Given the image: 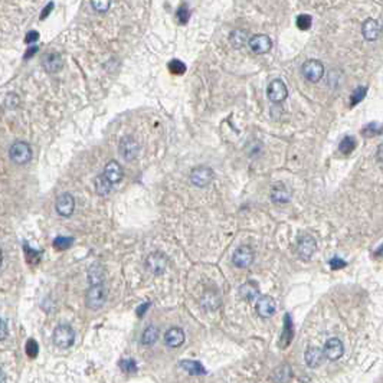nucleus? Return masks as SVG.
Wrapping results in <instances>:
<instances>
[{"instance_id":"obj_33","label":"nucleus","mask_w":383,"mask_h":383,"mask_svg":"<svg viewBox=\"0 0 383 383\" xmlns=\"http://www.w3.org/2000/svg\"><path fill=\"white\" fill-rule=\"evenodd\" d=\"M167 67H169V71L175 75H183L186 72V65L179 59H172Z\"/></svg>"},{"instance_id":"obj_32","label":"nucleus","mask_w":383,"mask_h":383,"mask_svg":"<svg viewBox=\"0 0 383 383\" xmlns=\"http://www.w3.org/2000/svg\"><path fill=\"white\" fill-rule=\"evenodd\" d=\"M366 94H368V88H366V87H359V88H356L355 91L352 93V96H350V105L355 107L356 104L362 102V101L365 99Z\"/></svg>"},{"instance_id":"obj_28","label":"nucleus","mask_w":383,"mask_h":383,"mask_svg":"<svg viewBox=\"0 0 383 383\" xmlns=\"http://www.w3.org/2000/svg\"><path fill=\"white\" fill-rule=\"evenodd\" d=\"M274 378L278 383H287L291 378V369L288 365H283L274 372Z\"/></svg>"},{"instance_id":"obj_46","label":"nucleus","mask_w":383,"mask_h":383,"mask_svg":"<svg viewBox=\"0 0 383 383\" xmlns=\"http://www.w3.org/2000/svg\"><path fill=\"white\" fill-rule=\"evenodd\" d=\"M6 334H7V327H6V320L3 318V320H1V334H0V339L4 340V339H6Z\"/></svg>"},{"instance_id":"obj_43","label":"nucleus","mask_w":383,"mask_h":383,"mask_svg":"<svg viewBox=\"0 0 383 383\" xmlns=\"http://www.w3.org/2000/svg\"><path fill=\"white\" fill-rule=\"evenodd\" d=\"M52 9H54V1H49V3H48V6H46V7H43V10H42L41 20H43L45 17H48L49 13L52 12Z\"/></svg>"},{"instance_id":"obj_11","label":"nucleus","mask_w":383,"mask_h":383,"mask_svg":"<svg viewBox=\"0 0 383 383\" xmlns=\"http://www.w3.org/2000/svg\"><path fill=\"white\" fill-rule=\"evenodd\" d=\"M315 249H317V242L311 235H302L298 239L297 251L302 260H310L315 252Z\"/></svg>"},{"instance_id":"obj_10","label":"nucleus","mask_w":383,"mask_h":383,"mask_svg":"<svg viewBox=\"0 0 383 383\" xmlns=\"http://www.w3.org/2000/svg\"><path fill=\"white\" fill-rule=\"evenodd\" d=\"M55 209L58 212V215L64 216V218H68L74 213V209H75V199L71 193H62L56 197V202H55Z\"/></svg>"},{"instance_id":"obj_31","label":"nucleus","mask_w":383,"mask_h":383,"mask_svg":"<svg viewBox=\"0 0 383 383\" xmlns=\"http://www.w3.org/2000/svg\"><path fill=\"white\" fill-rule=\"evenodd\" d=\"M362 134L365 137H375L379 136V134H383V124H368V125L362 130Z\"/></svg>"},{"instance_id":"obj_34","label":"nucleus","mask_w":383,"mask_h":383,"mask_svg":"<svg viewBox=\"0 0 383 383\" xmlns=\"http://www.w3.org/2000/svg\"><path fill=\"white\" fill-rule=\"evenodd\" d=\"M93 9L98 13H105L111 7V0H90Z\"/></svg>"},{"instance_id":"obj_3","label":"nucleus","mask_w":383,"mask_h":383,"mask_svg":"<svg viewBox=\"0 0 383 383\" xmlns=\"http://www.w3.org/2000/svg\"><path fill=\"white\" fill-rule=\"evenodd\" d=\"M75 340V331L68 324H59L54 331V344L58 349H69Z\"/></svg>"},{"instance_id":"obj_12","label":"nucleus","mask_w":383,"mask_h":383,"mask_svg":"<svg viewBox=\"0 0 383 383\" xmlns=\"http://www.w3.org/2000/svg\"><path fill=\"white\" fill-rule=\"evenodd\" d=\"M324 355H326V359L334 362V360H339L340 357L344 353V346L340 339L337 337H333V339H328L326 344H324Z\"/></svg>"},{"instance_id":"obj_22","label":"nucleus","mask_w":383,"mask_h":383,"mask_svg":"<svg viewBox=\"0 0 383 383\" xmlns=\"http://www.w3.org/2000/svg\"><path fill=\"white\" fill-rule=\"evenodd\" d=\"M94 185H96V191L99 196H107L109 192L112 191V183L109 182L108 179L105 178V175H99L96 176V180H94Z\"/></svg>"},{"instance_id":"obj_38","label":"nucleus","mask_w":383,"mask_h":383,"mask_svg":"<svg viewBox=\"0 0 383 383\" xmlns=\"http://www.w3.org/2000/svg\"><path fill=\"white\" fill-rule=\"evenodd\" d=\"M120 368L125 373H134V372H137V365L133 359H123L120 362Z\"/></svg>"},{"instance_id":"obj_24","label":"nucleus","mask_w":383,"mask_h":383,"mask_svg":"<svg viewBox=\"0 0 383 383\" xmlns=\"http://www.w3.org/2000/svg\"><path fill=\"white\" fill-rule=\"evenodd\" d=\"M182 369H185L188 373H191V375H205L206 370L205 368L202 366V363L200 362H196V360H183V362H180V365H179Z\"/></svg>"},{"instance_id":"obj_6","label":"nucleus","mask_w":383,"mask_h":383,"mask_svg":"<svg viewBox=\"0 0 383 383\" xmlns=\"http://www.w3.org/2000/svg\"><path fill=\"white\" fill-rule=\"evenodd\" d=\"M213 180V170L207 166H197L191 172V182L196 188H206Z\"/></svg>"},{"instance_id":"obj_20","label":"nucleus","mask_w":383,"mask_h":383,"mask_svg":"<svg viewBox=\"0 0 383 383\" xmlns=\"http://www.w3.org/2000/svg\"><path fill=\"white\" fill-rule=\"evenodd\" d=\"M362 33L366 41H376L381 35V25L375 19H368L363 26H362Z\"/></svg>"},{"instance_id":"obj_21","label":"nucleus","mask_w":383,"mask_h":383,"mask_svg":"<svg viewBox=\"0 0 383 383\" xmlns=\"http://www.w3.org/2000/svg\"><path fill=\"white\" fill-rule=\"evenodd\" d=\"M249 42V38H248V32L246 30H233L229 35V43L232 45L235 49H241L244 48L246 43Z\"/></svg>"},{"instance_id":"obj_16","label":"nucleus","mask_w":383,"mask_h":383,"mask_svg":"<svg viewBox=\"0 0 383 383\" xmlns=\"http://www.w3.org/2000/svg\"><path fill=\"white\" fill-rule=\"evenodd\" d=\"M275 310H277L275 300L270 295H264L257 301V313L264 318H270L275 313Z\"/></svg>"},{"instance_id":"obj_41","label":"nucleus","mask_w":383,"mask_h":383,"mask_svg":"<svg viewBox=\"0 0 383 383\" xmlns=\"http://www.w3.org/2000/svg\"><path fill=\"white\" fill-rule=\"evenodd\" d=\"M38 39H39V33L36 30H30V32H27L26 36H25V43L33 45L35 42H38Z\"/></svg>"},{"instance_id":"obj_47","label":"nucleus","mask_w":383,"mask_h":383,"mask_svg":"<svg viewBox=\"0 0 383 383\" xmlns=\"http://www.w3.org/2000/svg\"><path fill=\"white\" fill-rule=\"evenodd\" d=\"M376 157H378V160L383 163V144L382 146H379V149H378V153H376Z\"/></svg>"},{"instance_id":"obj_1","label":"nucleus","mask_w":383,"mask_h":383,"mask_svg":"<svg viewBox=\"0 0 383 383\" xmlns=\"http://www.w3.org/2000/svg\"><path fill=\"white\" fill-rule=\"evenodd\" d=\"M9 157L14 164H26L32 160V147L26 141H14L9 149Z\"/></svg>"},{"instance_id":"obj_26","label":"nucleus","mask_w":383,"mask_h":383,"mask_svg":"<svg viewBox=\"0 0 383 383\" xmlns=\"http://www.w3.org/2000/svg\"><path fill=\"white\" fill-rule=\"evenodd\" d=\"M157 339H159V328L154 327V326H150V327H147L144 330V333L141 336V343L144 346H151V344H154V343L157 342Z\"/></svg>"},{"instance_id":"obj_9","label":"nucleus","mask_w":383,"mask_h":383,"mask_svg":"<svg viewBox=\"0 0 383 383\" xmlns=\"http://www.w3.org/2000/svg\"><path fill=\"white\" fill-rule=\"evenodd\" d=\"M248 46H249L252 54L264 55L271 51L273 41L268 35H254L252 38H249Z\"/></svg>"},{"instance_id":"obj_29","label":"nucleus","mask_w":383,"mask_h":383,"mask_svg":"<svg viewBox=\"0 0 383 383\" xmlns=\"http://www.w3.org/2000/svg\"><path fill=\"white\" fill-rule=\"evenodd\" d=\"M356 146H357V141H356L355 137L347 136L343 138L339 144V150L342 151L343 154H350L352 151L355 150Z\"/></svg>"},{"instance_id":"obj_5","label":"nucleus","mask_w":383,"mask_h":383,"mask_svg":"<svg viewBox=\"0 0 383 383\" xmlns=\"http://www.w3.org/2000/svg\"><path fill=\"white\" fill-rule=\"evenodd\" d=\"M118 153L127 162H133L140 153V144L134 137L125 136L120 140L118 144Z\"/></svg>"},{"instance_id":"obj_39","label":"nucleus","mask_w":383,"mask_h":383,"mask_svg":"<svg viewBox=\"0 0 383 383\" xmlns=\"http://www.w3.org/2000/svg\"><path fill=\"white\" fill-rule=\"evenodd\" d=\"M19 102H20V98L19 96H16V94H7L6 96V99H4V107L9 109H13L16 107H19Z\"/></svg>"},{"instance_id":"obj_18","label":"nucleus","mask_w":383,"mask_h":383,"mask_svg":"<svg viewBox=\"0 0 383 383\" xmlns=\"http://www.w3.org/2000/svg\"><path fill=\"white\" fill-rule=\"evenodd\" d=\"M324 357H326L324 350H321V349H318V347H308L307 352H305V355H304L307 366L311 368V369L318 368V366L323 363Z\"/></svg>"},{"instance_id":"obj_7","label":"nucleus","mask_w":383,"mask_h":383,"mask_svg":"<svg viewBox=\"0 0 383 383\" xmlns=\"http://www.w3.org/2000/svg\"><path fill=\"white\" fill-rule=\"evenodd\" d=\"M267 96L271 102L280 104L286 101L288 96V88L283 80H274L267 87Z\"/></svg>"},{"instance_id":"obj_23","label":"nucleus","mask_w":383,"mask_h":383,"mask_svg":"<svg viewBox=\"0 0 383 383\" xmlns=\"http://www.w3.org/2000/svg\"><path fill=\"white\" fill-rule=\"evenodd\" d=\"M88 281L91 286H99L104 281V270L99 264H94L88 270Z\"/></svg>"},{"instance_id":"obj_2","label":"nucleus","mask_w":383,"mask_h":383,"mask_svg":"<svg viewBox=\"0 0 383 383\" xmlns=\"http://www.w3.org/2000/svg\"><path fill=\"white\" fill-rule=\"evenodd\" d=\"M107 300V291L102 284L99 286H91L88 288L87 294H85V304L88 308L91 310H98L101 308Z\"/></svg>"},{"instance_id":"obj_44","label":"nucleus","mask_w":383,"mask_h":383,"mask_svg":"<svg viewBox=\"0 0 383 383\" xmlns=\"http://www.w3.org/2000/svg\"><path fill=\"white\" fill-rule=\"evenodd\" d=\"M38 51H39V46H38V45H33V46L30 45V46L27 48L26 52H25V59H29V58H32V56L36 54Z\"/></svg>"},{"instance_id":"obj_14","label":"nucleus","mask_w":383,"mask_h":383,"mask_svg":"<svg viewBox=\"0 0 383 383\" xmlns=\"http://www.w3.org/2000/svg\"><path fill=\"white\" fill-rule=\"evenodd\" d=\"M146 265H147V268L150 270L151 273L156 274V275H160L167 268V258L164 257L163 254H160V252H153V254L149 255V258L146 261Z\"/></svg>"},{"instance_id":"obj_30","label":"nucleus","mask_w":383,"mask_h":383,"mask_svg":"<svg viewBox=\"0 0 383 383\" xmlns=\"http://www.w3.org/2000/svg\"><path fill=\"white\" fill-rule=\"evenodd\" d=\"M219 304H220V300H219V297L215 292H206L205 295H203V298H202V305L205 308H209V310L218 308Z\"/></svg>"},{"instance_id":"obj_45","label":"nucleus","mask_w":383,"mask_h":383,"mask_svg":"<svg viewBox=\"0 0 383 383\" xmlns=\"http://www.w3.org/2000/svg\"><path fill=\"white\" fill-rule=\"evenodd\" d=\"M149 307H150V302H144L143 305H140V307L137 308V314H138V317H143Z\"/></svg>"},{"instance_id":"obj_36","label":"nucleus","mask_w":383,"mask_h":383,"mask_svg":"<svg viewBox=\"0 0 383 383\" xmlns=\"http://www.w3.org/2000/svg\"><path fill=\"white\" fill-rule=\"evenodd\" d=\"M72 242H74V238H68V236H58V238H55L54 239V246L56 248V249L64 251V249H68L69 246L72 245Z\"/></svg>"},{"instance_id":"obj_42","label":"nucleus","mask_w":383,"mask_h":383,"mask_svg":"<svg viewBox=\"0 0 383 383\" xmlns=\"http://www.w3.org/2000/svg\"><path fill=\"white\" fill-rule=\"evenodd\" d=\"M330 267H331L333 270H340V268H344V267H346V261H343L342 258L336 257V258H333V260L330 261Z\"/></svg>"},{"instance_id":"obj_35","label":"nucleus","mask_w":383,"mask_h":383,"mask_svg":"<svg viewBox=\"0 0 383 383\" xmlns=\"http://www.w3.org/2000/svg\"><path fill=\"white\" fill-rule=\"evenodd\" d=\"M176 19H178V22L180 25H186V23L189 22V19H191V10H189L188 4H183V6L179 7L178 13H176Z\"/></svg>"},{"instance_id":"obj_40","label":"nucleus","mask_w":383,"mask_h":383,"mask_svg":"<svg viewBox=\"0 0 383 383\" xmlns=\"http://www.w3.org/2000/svg\"><path fill=\"white\" fill-rule=\"evenodd\" d=\"M38 343L35 342V340H27L26 343V353L29 357H36V355H38Z\"/></svg>"},{"instance_id":"obj_25","label":"nucleus","mask_w":383,"mask_h":383,"mask_svg":"<svg viewBox=\"0 0 383 383\" xmlns=\"http://www.w3.org/2000/svg\"><path fill=\"white\" fill-rule=\"evenodd\" d=\"M292 323H291V317L289 315H286L284 317V331H283V336H281V347H286L291 343V339H292Z\"/></svg>"},{"instance_id":"obj_19","label":"nucleus","mask_w":383,"mask_h":383,"mask_svg":"<svg viewBox=\"0 0 383 383\" xmlns=\"http://www.w3.org/2000/svg\"><path fill=\"white\" fill-rule=\"evenodd\" d=\"M104 175H105V178L108 179L112 185H115V183L121 182V179H123V167H121V164L118 163V162L111 160V162L107 163L105 169H104Z\"/></svg>"},{"instance_id":"obj_15","label":"nucleus","mask_w":383,"mask_h":383,"mask_svg":"<svg viewBox=\"0 0 383 383\" xmlns=\"http://www.w3.org/2000/svg\"><path fill=\"white\" fill-rule=\"evenodd\" d=\"M185 331L182 328L179 327H172L169 328L164 334V343L172 347V349H176V347H180L183 343H185Z\"/></svg>"},{"instance_id":"obj_17","label":"nucleus","mask_w":383,"mask_h":383,"mask_svg":"<svg viewBox=\"0 0 383 383\" xmlns=\"http://www.w3.org/2000/svg\"><path fill=\"white\" fill-rule=\"evenodd\" d=\"M271 200L277 205H286L291 200V192L288 191L286 185L277 183L271 189Z\"/></svg>"},{"instance_id":"obj_37","label":"nucleus","mask_w":383,"mask_h":383,"mask_svg":"<svg viewBox=\"0 0 383 383\" xmlns=\"http://www.w3.org/2000/svg\"><path fill=\"white\" fill-rule=\"evenodd\" d=\"M313 25V17L310 14H300L297 17V27L301 30H308Z\"/></svg>"},{"instance_id":"obj_27","label":"nucleus","mask_w":383,"mask_h":383,"mask_svg":"<svg viewBox=\"0 0 383 383\" xmlns=\"http://www.w3.org/2000/svg\"><path fill=\"white\" fill-rule=\"evenodd\" d=\"M239 291H241V297L248 301L255 300V298L258 297V288H257L255 284H252V283H248L245 286H242Z\"/></svg>"},{"instance_id":"obj_13","label":"nucleus","mask_w":383,"mask_h":383,"mask_svg":"<svg viewBox=\"0 0 383 383\" xmlns=\"http://www.w3.org/2000/svg\"><path fill=\"white\" fill-rule=\"evenodd\" d=\"M64 67V59L62 56L56 52L46 54L42 58V68L45 69L48 74H56Z\"/></svg>"},{"instance_id":"obj_8","label":"nucleus","mask_w":383,"mask_h":383,"mask_svg":"<svg viewBox=\"0 0 383 383\" xmlns=\"http://www.w3.org/2000/svg\"><path fill=\"white\" fill-rule=\"evenodd\" d=\"M255 260V252L251 246L242 245L236 248V251L233 252L232 262L235 267L238 268H248L252 265V262Z\"/></svg>"},{"instance_id":"obj_4","label":"nucleus","mask_w":383,"mask_h":383,"mask_svg":"<svg viewBox=\"0 0 383 383\" xmlns=\"http://www.w3.org/2000/svg\"><path fill=\"white\" fill-rule=\"evenodd\" d=\"M302 77L310 82H318L324 75V65L318 59H308L301 67Z\"/></svg>"}]
</instances>
